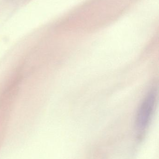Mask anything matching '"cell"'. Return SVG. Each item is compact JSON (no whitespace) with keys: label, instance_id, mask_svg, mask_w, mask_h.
<instances>
[{"label":"cell","instance_id":"cell-1","mask_svg":"<svg viewBox=\"0 0 159 159\" xmlns=\"http://www.w3.org/2000/svg\"><path fill=\"white\" fill-rule=\"evenodd\" d=\"M156 93L151 91L144 99L137 116V126L139 129H143L148 124L154 111Z\"/></svg>","mask_w":159,"mask_h":159}]
</instances>
